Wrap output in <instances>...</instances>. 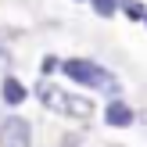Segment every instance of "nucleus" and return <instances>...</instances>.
<instances>
[{
    "instance_id": "obj_7",
    "label": "nucleus",
    "mask_w": 147,
    "mask_h": 147,
    "mask_svg": "<svg viewBox=\"0 0 147 147\" xmlns=\"http://www.w3.org/2000/svg\"><path fill=\"white\" fill-rule=\"evenodd\" d=\"M90 4H93V11H97L100 18H111V14L119 11V4H122V0H90Z\"/></svg>"
},
{
    "instance_id": "obj_2",
    "label": "nucleus",
    "mask_w": 147,
    "mask_h": 147,
    "mask_svg": "<svg viewBox=\"0 0 147 147\" xmlns=\"http://www.w3.org/2000/svg\"><path fill=\"white\" fill-rule=\"evenodd\" d=\"M57 72H61L65 79H72L76 86H86V90H108V93H111V100L119 97V90H122L119 79H115L104 65L90 61V57H65Z\"/></svg>"
},
{
    "instance_id": "obj_3",
    "label": "nucleus",
    "mask_w": 147,
    "mask_h": 147,
    "mask_svg": "<svg viewBox=\"0 0 147 147\" xmlns=\"http://www.w3.org/2000/svg\"><path fill=\"white\" fill-rule=\"evenodd\" d=\"M0 147H32V126L22 115H7L0 126Z\"/></svg>"
},
{
    "instance_id": "obj_6",
    "label": "nucleus",
    "mask_w": 147,
    "mask_h": 147,
    "mask_svg": "<svg viewBox=\"0 0 147 147\" xmlns=\"http://www.w3.org/2000/svg\"><path fill=\"white\" fill-rule=\"evenodd\" d=\"M119 11L126 14L129 22H144V18H147V4H140V0H122Z\"/></svg>"
},
{
    "instance_id": "obj_1",
    "label": "nucleus",
    "mask_w": 147,
    "mask_h": 147,
    "mask_svg": "<svg viewBox=\"0 0 147 147\" xmlns=\"http://www.w3.org/2000/svg\"><path fill=\"white\" fill-rule=\"evenodd\" d=\"M32 93H36V100H40L43 108H50V111H57V115H68V119H79V122L93 119V111H97L90 97H83V93H65L61 86H54L50 79H40Z\"/></svg>"
},
{
    "instance_id": "obj_9",
    "label": "nucleus",
    "mask_w": 147,
    "mask_h": 147,
    "mask_svg": "<svg viewBox=\"0 0 147 147\" xmlns=\"http://www.w3.org/2000/svg\"><path fill=\"white\" fill-rule=\"evenodd\" d=\"M4 68H7V54L0 50V72H4Z\"/></svg>"
},
{
    "instance_id": "obj_4",
    "label": "nucleus",
    "mask_w": 147,
    "mask_h": 147,
    "mask_svg": "<svg viewBox=\"0 0 147 147\" xmlns=\"http://www.w3.org/2000/svg\"><path fill=\"white\" fill-rule=\"evenodd\" d=\"M104 122H108L111 129H126V126H133V122H136V111H133L122 97H115V100H108V104H104Z\"/></svg>"
},
{
    "instance_id": "obj_8",
    "label": "nucleus",
    "mask_w": 147,
    "mask_h": 147,
    "mask_svg": "<svg viewBox=\"0 0 147 147\" xmlns=\"http://www.w3.org/2000/svg\"><path fill=\"white\" fill-rule=\"evenodd\" d=\"M57 68H61V61H57L54 54H47V57H43V61H40V72H43V79H47L50 72H57Z\"/></svg>"
},
{
    "instance_id": "obj_5",
    "label": "nucleus",
    "mask_w": 147,
    "mask_h": 147,
    "mask_svg": "<svg viewBox=\"0 0 147 147\" xmlns=\"http://www.w3.org/2000/svg\"><path fill=\"white\" fill-rule=\"evenodd\" d=\"M0 97H4L7 108H18L22 100L29 97V90H25V83H22L18 76H4V83H0Z\"/></svg>"
},
{
    "instance_id": "obj_10",
    "label": "nucleus",
    "mask_w": 147,
    "mask_h": 147,
    "mask_svg": "<svg viewBox=\"0 0 147 147\" xmlns=\"http://www.w3.org/2000/svg\"><path fill=\"white\" fill-rule=\"evenodd\" d=\"M144 25H147V18H144Z\"/></svg>"
}]
</instances>
